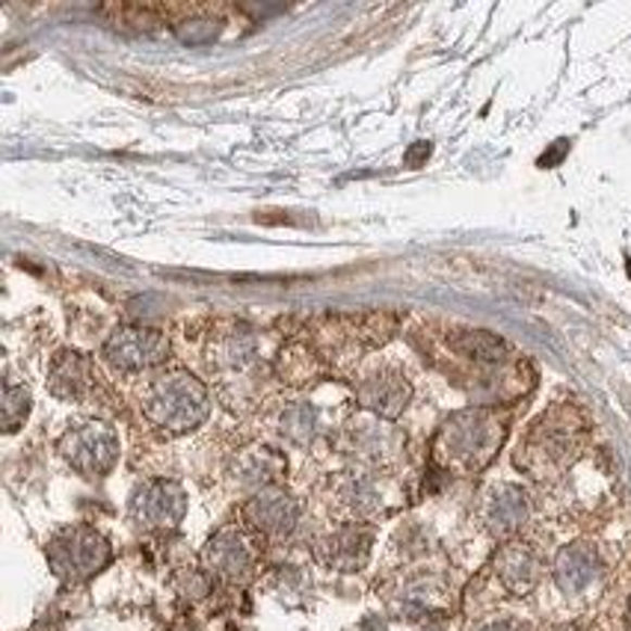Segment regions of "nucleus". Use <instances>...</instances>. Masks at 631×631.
<instances>
[{
	"label": "nucleus",
	"mask_w": 631,
	"mask_h": 631,
	"mask_svg": "<svg viewBox=\"0 0 631 631\" xmlns=\"http://www.w3.org/2000/svg\"><path fill=\"white\" fill-rule=\"evenodd\" d=\"M397 445H401V436L386 425V418H377V415L359 418L350 427V447L365 463H386L397 454Z\"/></svg>",
	"instance_id": "14"
},
{
	"label": "nucleus",
	"mask_w": 631,
	"mask_h": 631,
	"mask_svg": "<svg viewBox=\"0 0 631 631\" xmlns=\"http://www.w3.org/2000/svg\"><path fill=\"white\" fill-rule=\"evenodd\" d=\"M217 34H219V22H211V18H193V22H185L181 27H178V36L190 45L211 42Z\"/></svg>",
	"instance_id": "23"
},
{
	"label": "nucleus",
	"mask_w": 631,
	"mask_h": 631,
	"mask_svg": "<svg viewBox=\"0 0 631 631\" xmlns=\"http://www.w3.org/2000/svg\"><path fill=\"white\" fill-rule=\"evenodd\" d=\"M480 631H519L513 622H492V626H487V629Z\"/></svg>",
	"instance_id": "26"
},
{
	"label": "nucleus",
	"mask_w": 631,
	"mask_h": 631,
	"mask_svg": "<svg viewBox=\"0 0 631 631\" xmlns=\"http://www.w3.org/2000/svg\"><path fill=\"white\" fill-rule=\"evenodd\" d=\"M629 622H631V598H629Z\"/></svg>",
	"instance_id": "27"
},
{
	"label": "nucleus",
	"mask_w": 631,
	"mask_h": 631,
	"mask_svg": "<svg viewBox=\"0 0 631 631\" xmlns=\"http://www.w3.org/2000/svg\"><path fill=\"white\" fill-rule=\"evenodd\" d=\"M27 413H30V392L24 386H12L10 382L3 389V427H7V433L18 430Z\"/></svg>",
	"instance_id": "22"
},
{
	"label": "nucleus",
	"mask_w": 631,
	"mask_h": 631,
	"mask_svg": "<svg viewBox=\"0 0 631 631\" xmlns=\"http://www.w3.org/2000/svg\"><path fill=\"white\" fill-rule=\"evenodd\" d=\"M285 459L273 447H250L235 463V480L247 490H270L276 480L282 478Z\"/></svg>",
	"instance_id": "17"
},
{
	"label": "nucleus",
	"mask_w": 631,
	"mask_h": 631,
	"mask_svg": "<svg viewBox=\"0 0 631 631\" xmlns=\"http://www.w3.org/2000/svg\"><path fill=\"white\" fill-rule=\"evenodd\" d=\"M341 504L348 507L353 516L370 519L382 510V492L377 480L370 475H353L341 483Z\"/></svg>",
	"instance_id": "20"
},
{
	"label": "nucleus",
	"mask_w": 631,
	"mask_h": 631,
	"mask_svg": "<svg viewBox=\"0 0 631 631\" xmlns=\"http://www.w3.org/2000/svg\"><path fill=\"white\" fill-rule=\"evenodd\" d=\"M317 555L332 569L356 572L365 566L370 555V533L362 531V528H341V531L329 533L327 540L320 543Z\"/></svg>",
	"instance_id": "13"
},
{
	"label": "nucleus",
	"mask_w": 631,
	"mask_h": 631,
	"mask_svg": "<svg viewBox=\"0 0 631 631\" xmlns=\"http://www.w3.org/2000/svg\"><path fill=\"white\" fill-rule=\"evenodd\" d=\"M92 380H96V368L77 350L56 353L51 368H48V389L60 401H77V397H84L89 392Z\"/></svg>",
	"instance_id": "11"
},
{
	"label": "nucleus",
	"mask_w": 631,
	"mask_h": 631,
	"mask_svg": "<svg viewBox=\"0 0 631 631\" xmlns=\"http://www.w3.org/2000/svg\"><path fill=\"white\" fill-rule=\"evenodd\" d=\"M495 572L513 596H528L540 584V560L531 545L507 543L495 557Z\"/></svg>",
	"instance_id": "12"
},
{
	"label": "nucleus",
	"mask_w": 631,
	"mask_h": 631,
	"mask_svg": "<svg viewBox=\"0 0 631 631\" xmlns=\"http://www.w3.org/2000/svg\"><path fill=\"white\" fill-rule=\"evenodd\" d=\"M202 564L214 578L229 581V584H240L252 576L255 566V548L250 540L238 531V528H226L219 531L202 552Z\"/></svg>",
	"instance_id": "8"
},
{
	"label": "nucleus",
	"mask_w": 631,
	"mask_h": 631,
	"mask_svg": "<svg viewBox=\"0 0 631 631\" xmlns=\"http://www.w3.org/2000/svg\"><path fill=\"white\" fill-rule=\"evenodd\" d=\"M581 433L584 425L578 418L576 409L569 406H557L548 415H543L537 425H533L531 436H528V445H525V459L531 457V463L525 468H531L533 475L545 468L557 471L566 468L572 459L578 457V447H581Z\"/></svg>",
	"instance_id": "3"
},
{
	"label": "nucleus",
	"mask_w": 631,
	"mask_h": 631,
	"mask_svg": "<svg viewBox=\"0 0 631 631\" xmlns=\"http://www.w3.org/2000/svg\"><path fill=\"white\" fill-rule=\"evenodd\" d=\"M447 341L459 356H468V359L504 362L510 356V344L504 338L487 332V329H463V332H454Z\"/></svg>",
	"instance_id": "19"
},
{
	"label": "nucleus",
	"mask_w": 631,
	"mask_h": 631,
	"mask_svg": "<svg viewBox=\"0 0 631 631\" xmlns=\"http://www.w3.org/2000/svg\"><path fill=\"white\" fill-rule=\"evenodd\" d=\"M187 513L185 490L173 480H149L131 499V516L137 525L149 531H169L178 528Z\"/></svg>",
	"instance_id": "7"
},
{
	"label": "nucleus",
	"mask_w": 631,
	"mask_h": 631,
	"mask_svg": "<svg viewBox=\"0 0 631 631\" xmlns=\"http://www.w3.org/2000/svg\"><path fill=\"white\" fill-rule=\"evenodd\" d=\"M317 427H320V418L312 403H291L279 418V430L294 445H308L317 436Z\"/></svg>",
	"instance_id": "21"
},
{
	"label": "nucleus",
	"mask_w": 631,
	"mask_h": 631,
	"mask_svg": "<svg viewBox=\"0 0 631 631\" xmlns=\"http://www.w3.org/2000/svg\"><path fill=\"white\" fill-rule=\"evenodd\" d=\"M255 356H258V350H255V338L250 332H229V336H223L211 350V370H217L219 377H226V380H247L250 377V370L255 368ZM238 382V380H235Z\"/></svg>",
	"instance_id": "15"
},
{
	"label": "nucleus",
	"mask_w": 631,
	"mask_h": 631,
	"mask_svg": "<svg viewBox=\"0 0 631 631\" xmlns=\"http://www.w3.org/2000/svg\"><path fill=\"white\" fill-rule=\"evenodd\" d=\"M60 454L87 478H101L119 459V436L101 421H84L60 439Z\"/></svg>",
	"instance_id": "5"
},
{
	"label": "nucleus",
	"mask_w": 631,
	"mask_h": 631,
	"mask_svg": "<svg viewBox=\"0 0 631 631\" xmlns=\"http://www.w3.org/2000/svg\"><path fill=\"white\" fill-rule=\"evenodd\" d=\"M247 522L264 537L282 540L288 533H294L300 522V504L279 487H270V490L255 492L247 501Z\"/></svg>",
	"instance_id": "9"
},
{
	"label": "nucleus",
	"mask_w": 631,
	"mask_h": 631,
	"mask_svg": "<svg viewBox=\"0 0 631 631\" xmlns=\"http://www.w3.org/2000/svg\"><path fill=\"white\" fill-rule=\"evenodd\" d=\"M140 401L146 418L166 433L197 430L211 413L207 389L187 370H166L161 377L149 380Z\"/></svg>",
	"instance_id": "2"
},
{
	"label": "nucleus",
	"mask_w": 631,
	"mask_h": 631,
	"mask_svg": "<svg viewBox=\"0 0 631 631\" xmlns=\"http://www.w3.org/2000/svg\"><path fill=\"white\" fill-rule=\"evenodd\" d=\"M507 436L504 418L490 409H466L451 415L436 436V459L442 468L480 471L490 466Z\"/></svg>",
	"instance_id": "1"
},
{
	"label": "nucleus",
	"mask_w": 631,
	"mask_h": 631,
	"mask_svg": "<svg viewBox=\"0 0 631 631\" xmlns=\"http://www.w3.org/2000/svg\"><path fill=\"white\" fill-rule=\"evenodd\" d=\"M108 560L110 543L96 528H87V525L60 531L48 545V564L54 569V576L68 584L92 578L108 566Z\"/></svg>",
	"instance_id": "4"
},
{
	"label": "nucleus",
	"mask_w": 631,
	"mask_h": 631,
	"mask_svg": "<svg viewBox=\"0 0 631 631\" xmlns=\"http://www.w3.org/2000/svg\"><path fill=\"white\" fill-rule=\"evenodd\" d=\"M564 154H566V140H560V146H555L552 152L543 154V157H540V166H552V164H555V161H560Z\"/></svg>",
	"instance_id": "25"
},
{
	"label": "nucleus",
	"mask_w": 631,
	"mask_h": 631,
	"mask_svg": "<svg viewBox=\"0 0 631 631\" xmlns=\"http://www.w3.org/2000/svg\"><path fill=\"white\" fill-rule=\"evenodd\" d=\"M356 394L370 415L392 421L406 409V403L413 397V386L397 370H380V374H370L368 380H362Z\"/></svg>",
	"instance_id": "10"
},
{
	"label": "nucleus",
	"mask_w": 631,
	"mask_h": 631,
	"mask_svg": "<svg viewBox=\"0 0 631 631\" xmlns=\"http://www.w3.org/2000/svg\"><path fill=\"white\" fill-rule=\"evenodd\" d=\"M427 157H430V142H418V146H413V149L406 152V164L418 166L421 161H427Z\"/></svg>",
	"instance_id": "24"
},
{
	"label": "nucleus",
	"mask_w": 631,
	"mask_h": 631,
	"mask_svg": "<svg viewBox=\"0 0 631 631\" xmlns=\"http://www.w3.org/2000/svg\"><path fill=\"white\" fill-rule=\"evenodd\" d=\"M596 572H598V557L588 543L566 545L564 552H560L555 560L557 588L564 590V593H569V596L584 593V590L593 584Z\"/></svg>",
	"instance_id": "16"
},
{
	"label": "nucleus",
	"mask_w": 631,
	"mask_h": 631,
	"mask_svg": "<svg viewBox=\"0 0 631 631\" xmlns=\"http://www.w3.org/2000/svg\"><path fill=\"white\" fill-rule=\"evenodd\" d=\"M528 519V499L516 487H499L487 501V528L495 537H510Z\"/></svg>",
	"instance_id": "18"
},
{
	"label": "nucleus",
	"mask_w": 631,
	"mask_h": 631,
	"mask_svg": "<svg viewBox=\"0 0 631 631\" xmlns=\"http://www.w3.org/2000/svg\"><path fill=\"white\" fill-rule=\"evenodd\" d=\"M166 353H169V338L152 327H119L104 344V359L110 362V368L122 374L154 368L166 359Z\"/></svg>",
	"instance_id": "6"
}]
</instances>
